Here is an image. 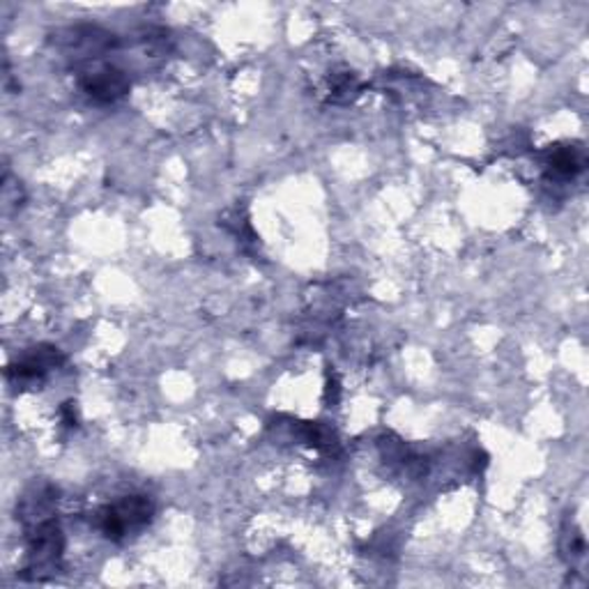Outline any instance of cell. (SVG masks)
<instances>
[{
    "instance_id": "cell-1",
    "label": "cell",
    "mask_w": 589,
    "mask_h": 589,
    "mask_svg": "<svg viewBox=\"0 0 589 589\" xmlns=\"http://www.w3.org/2000/svg\"><path fill=\"white\" fill-rule=\"evenodd\" d=\"M25 565L21 569L23 580L42 582L58 574L63 562L65 539L53 516L25 523Z\"/></svg>"
},
{
    "instance_id": "cell-2",
    "label": "cell",
    "mask_w": 589,
    "mask_h": 589,
    "mask_svg": "<svg viewBox=\"0 0 589 589\" xmlns=\"http://www.w3.org/2000/svg\"><path fill=\"white\" fill-rule=\"evenodd\" d=\"M153 514L155 507L145 495H127L121 503L108 505L97 514V527L106 539L123 541L130 535L141 533L153 520Z\"/></svg>"
},
{
    "instance_id": "cell-3",
    "label": "cell",
    "mask_w": 589,
    "mask_h": 589,
    "mask_svg": "<svg viewBox=\"0 0 589 589\" xmlns=\"http://www.w3.org/2000/svg\"><path fill=\"white\" fill-rule=\"evenodd\" d=\"M65 362L63 352L53 348V345H38L33 350H28L17 364L8 369V378L12 385L28 390V388H38L40 382L46 378L51 369H58Z\"/></svg>"
},
{
    "instance_id": "cell-4",
    "label": "cell",
    "mask_w": 589,
    "mask_h": 589,
    "mask_svg": "<svg viewBox=\"0 0 589 589\" xmlns=\"http://www.w3.org/2000/svg\"><path fill=\"white\" fill-rule=\"evenodd\" d=\"M79 85H81V91L91 100H95L100 104H111V102L123 100L130 93L132 81L123 70L106 65L100 70L83 72L79 76Z\"/></svg>"
},
{
    "instance_id": "cell-5",
    "label": "cell",
    "mask_w": 589,
    "mask_h": 589,
    "mask_svg": "<svg viewBox=\"0 0 589 589\" xmlns=\"http://www.w3.org/2000/svg\"><path fill=\"white\" fill-rule=\"evenodd\" d=\"M587 166L585 151L578 145H552L546 153V168L550 178L569 180L576 178Z\"/></svg>"
}]
</instances>
